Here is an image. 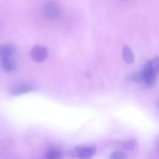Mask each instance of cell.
Segmentation results:
<instances>
[{
  "instance_id": "cell-1",
  "label": "cell",
  "mask_w": 159,
  "mask_h": 159,
  "mask_svg": "<svg viewBox=\"0 0 159 159\" xmlns=\"http://www.w3.org/2000/svg\"><path fill=\"white\" fill-rule=\"evenodd\" d=\"M96 152V148L94 146L83 145L75 148L74 154L78 159H91Z\"/></svg>"
},
{
  "instance_id": "cell-2",
  "label": "cell",
  "mask_w": 159,
  "mask_h": 159,
  "mask_svg": "<svg viewBox=\"0 0 159 159\" xmlns=\"http://www.w3.org/2000/svg\"><path fill=\"white\" fill-rule=\"evenodd\" d=\"M43 13L45 17L53 20L59 17L60 15V9L59 7L56 3L49 2L45 5Z\"/></svg>"
},
{
  "instance_id": "cell-3",
  "label": "cell",
  "mask_w": 159,
  "mask_h": 159,
  "mask_svg": "<svg viewBox=\"0 0 159 159\" xmlns=\"http://www.w3.org/2000/svg\"><path fill=\"white\" fill-rule=\"evenodd\" d=\"M32 58L37 62H42L47 58L48 52L44 46L37 45L32 48L31 50Z\"/></svg>"
},
{
  "instance_id": "cell-4",
  "label": "cell",
  "mask_w": 159,
  "mask_h": 159,
  "mask_svg": "<svg viewBox=\"0 0 159 159\" xmlns=\"http://www.w3.org/2000/svg\"><path fill=\"white\" fill-rule=\"evenodd\" d=\"M34 90V87L28 83H21L12 86L9 89V92L14 95H20L28 93Z\"/></svg>"
},
{
  "instance_id": "cell-5",
  "label": "cell",
  "mask_w": 159,
  "mask_h": 159,
  "mask_svg": "<svg viewBox=\"0 0 159 159\" xmlns=\"http://www.w3.org/2000/svg\"><path fill=\"white\" fill-rule=\"evenodd\" d=\"M1 65L5 71L12 72L16 69L17 65L14 60L10 58H1Z\"/></svg>"
},
{
  "instance_id": "cell-6",
  "label": "cell",
  "mask_w": 159,
  "mask_h": 159,
  "mask_svg": "<svg viewBox=\"0 0 159 159\" xmlns=\"http://www.w3.org/2000/svg\"><path fill=\"white\" fill-rule=\"evenodd\" d=\"M16 48L11 44H7L0 48V55L1 58H10L15 54Z\"/></svg>"
},
{
  "instance_id": "cell-7",
  "label": "cell",
  "mask_w": 159,
  "mask_h": 159,
  "mask_svg": "<svg viewBox=\"0 0 159 159\" xmlns=\"http://www.w3.org/2000/svg\"><path fill=\"white\" fill-rule=\"evenodd\" d=\"M122 56L124 61L127 63H131L134 61V54L131 48L128 46L125 45L123 47Z\"/></svg>"
},
{
  "instance_id": "cell-8",
  "label": "cell",
  "mask_w": 159,
  "mask_h": 159,
  "mask_svg": "<svg viewBox=\"0 0 159 159\" xmlns=\"http://www.w3.org/2000/svg\"><path fill=\"white\" fill-rule=\"evenodd\" d=\"M62 153L59 149L53 148L49 149L46 153V159H61Z\"/></svg>"
},
{
  "instance_id": "cell-9",
  "label": "cell",
  "mask_w": 159,
  "mask_h": 159,
  "mask_svg": "<svg viewBox=\"0 0 159 159\" xmlns=\"http://www.w3.org/2000/svg\"><path fill=\"white\" fill-rule=\"evenodd\" d=\"M127 156L124 152L121 151H115L110 156V159H126Z\"/></svg>"
},
{
  "instance_id": "cell-10",
  "label": "cell",
  "mask_w": 159,
  "mask_h": 159,
  "mask_svg": "<svg viewBox=\"0 0 159 159\" xmlns=\"http://www.w3.org/2000/svg\"><path fill=\"white\" fill-rule=\"evenodd\" d=\"M135 140L133 139L129 140L123 145V148L124 149L127 150H132L135 146Z\"/></svg>"
},
{
  "instance_id": "cell-11",
  "label": "cell",
  "mask_w": 159,
  "mask_h": 159,
  "mask_svg": "<svg viewBox=\"0 0 159 159\" xmlns=\"http://www.w3.org/2000/svg\"><path fill=\"white\" fill-rule=\"evenodd\" d=\"M157 106L158 107L159 109V100L157 102Z\"/></svg>"
},
{
  "instance_id": "cell-12",
  "label": "cell",
  "mask_w": 159,
  "mask_h": 159,
  "mask_svg": "<svg viewBox=\"0 0 159 159\" xmlns=\"http://www.w3.org/2000/svg\"></svg>"
}]
</instances>
